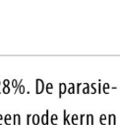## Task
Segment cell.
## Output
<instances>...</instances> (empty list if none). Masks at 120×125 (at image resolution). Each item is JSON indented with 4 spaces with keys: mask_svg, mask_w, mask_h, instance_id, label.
Returning a JSON list of instances; mask_svg holds the SVG:
<instances>
[{
    "mask_svg": "<svg viewBox=\"0 0 120 125\" xmlns=\"http://www.w3.org/2000/svg\"><path fill=\"white\" fill-rule=\"evenodd\" d=\"M2 83H3L4 86H9V85H10V80H9V79H4V80L2 81Z\"/></svg>",
    "mask_w": 120,
    "mask_h": 125,
    "instance_id": "603a6c76",
    "label": "cell"
},
{
    "mask_svg": "<svg viewBox=\"0 0 120 125\" xmlns=\"http://www.w3.org/2000/svg\"><path fill=\"white\" fill-rule=\"evenodd\" d=\"M22 82H23V79H21V80L19 81V83L17 84V87L15 88V92H14V94H17V92H18V88H19V86L22 84Z\"/></svg>",
    "mask_w": 120,
    "mask_h": 125,
    "instance_id": "cb8c5ba5",
    "label": "cell"
},
{
    "mask_svg": "<svg viewBox=\"0 0 120 125\" xmlns=\"http://www.w3.org/2000/svg\"><path fill=\"white\" fill-rule=\"evenodd\" d=\"M106 119H107V116H106L104 113H102V114L100 115V117H99V122H100V124H101V125H106Z\"/></svg>",
    "mask_w": 120,
    "mask_h": 125,
    "instance_id": "9a60e30c",
    "label": "cell"
},
{
    "mask_svg": "<svg viewBox=\"0 0 120 125\" xmlns=\"http://www.w3.org/2000/svg\"><path fill=\"white\" fill-rule=\"evenodd\" d=\"M70 118H71V123H73V125H78V123H77V121L79 120V115L78 114L75 113V114L71 115Z\"/></svg>",
    "mask_w": 120,
    "mask_h": 125,
    "instance_id": "7c38bea8",
    "label": "cell"
},
{
    "mask_svg": "<svg viewBox=\"0 0 120 125\" xmlns=\"http://www.w3.org/2000/svg\"><path fill=\"white\" fill-rule=\"evenodd\" d=\"M30 117H31V114L30 113L27 114V117H26V119H27V125H30Z\"/></svg>",
    "mask_w": 120,
    "mask_h": 125,
    "instance_id": "ffe728a7",
    "label": "cell"
},
{
    "mask_svg": "<svg viewBox=\"0 0 120 125\" xmlns=\"http://www.w3.org/2000/svg\"><path fill=\"white\" fill-rule=\"evenodd\" d=\"M2 93H3V94H9V93H10V85H9V86H3V88H2Z\"/></svg>",
    "mask_w": 120,
    "mask_h": 125,
    "instance_id": "e0dca14e",
    "label": "cell"
},
{
    "mask_svg": "<svg viewBox=\"0 0 120 125\" xmlns=\"http://www.w3.org/2000/svg\"><path fill=\"white\" fill-rule=\"evenodd\" d=\"M85 115L86 114H81V117H79V119H80V125H82L83 124V120H84V117H85Z\"/></svg>",
    "mask_w": 120,
    "mask_h": 125,
    "instance_id": "484cf974",
    "label": "cell"
},
{
    "mask_svg": "<svg viewBox=\"0 0 120 125\" xmlns=\"http://www.w3.org/2000/svg\"><path fill=\"white\" fill-rule=\"evenodd\" d=\"M81 85H82V83H78L77 84V94H80L81 93V91H80V89H81Z\"/></svg>",
    "mask_w": 120,
    "mask_h": 125,
    "instance_id": "d4e9b609",
    "label": "cell"
},
{
    "mask_svg": "<svg viewBox=\"0 0 120 125\" xmlns=\"http://www.w3.org/2000/svg\"><path fill=\"white\" fill-rule=\"evenodd\" d=\"M57 121H58V115L56 113H53L50 117V122L52 123V125H57Z\"/></svg>",
    "mask_w": 120,
    "mask_h": 125,
    "instance_id": "8fae6325",
    "label": "cell"
},
{
    "mask_svg": "<svg viewBox=\"0 0 120 125\" xmlns=\"http://www.w3.org/2000/svg\"><path fill=\"white\" fill-rule=\"evenodd\" d=\"M2 122H3V115L0 113V125H2Z\"/></svg>",
    "mask_w": 120,
    "mask_h": 125,
    "instance_id": "4316f807",
    "label": "cell"
},
{
    "mask_svg": "<svg viewBox=\"0 0 120 125\" xmlns=\"http://www.w3.org/2000/svg\"><path fill=\"white\" fill-rule=\"evenodd\" d=\"M63 123H64V125H71V122H70V114H68L67 113V110L66 109H64L63 110Z\"/></svg>",
    "mask_w": 120,
    "mask_h": 125,
    "instance_id": "5b68a950",
    "label": "cell"
},
{
    "mask_svg": "<svg viewBox=\"0 0 120 125\" xmlns=\"http://www.w3.org/2000/svg\"><path fill=\"white\" fill-rule=\"evenodd\" d=\"M90 87L92 88V93L91 94H96V92H97V90H96V83L95 82H93V83H91V85H90Z\"/></svg>",
    "mask_w": 120,
    "mask_h": 125,
    "instance_id": "ac0fdd59",
    "label": "cell"
},
{
    "mask_svg": "<svg viewBox=\"0 0 120 125\" xmlns=\"http://www.w3.org/2000/svg\"><path fill=\"white\" fill-rule=\"evenodd\" d=\"M44 88H45V90H46L47 94H52V93H53V85H52V83L48 82Z\"/></svg>",
    "mask_w": 120,
    "mask_h": 125,
    "instance_id": "30bf717a",
    "label": "cell"
},
{
    "mask_svg": "<svg viewBox=\"0 0 120 125\" xmlns=\"http://www.w3.org/2000/svg\"><path fill=\"white\" fill-rule=\"evenodd\" d=\"M69 85H70V87L67 89V91H68V93L69 94H75V88H76V86H75V84L74 83H69Z\"/></svg>",
    "mask_w": 120,
    "mask_h": 125,
    "instance_id": "5bb4252c",
    "label": "cell"
},
{
    "mask_svg": "<svg viewBox=\"0 0 120 125\" xmlns=\"http://www.w3.org/2000/svg\"><path fill=\"white\" fill-rule=\"evenodd\" d=\"M35 83H36V87H35V88H36V89H35L36 94H41V93L43 92V90H44V87H45L43 80H42L41 78H36Z\"/></svg>",
    "mask_w": 120,
    "mask_h": 125,
    "instance_id": "6da1fadb",
    "label": "cell"
},
{
    "mask_svg": "<svg viewBox=\"0 0 120 125\" xmlns=\"http://www.w3.org/2000/svg\"><path fill=\"white\" fill-rule=\"evenodd\" d=\"M11 84H12V87L13 88H16L17 87V84H18V80L17 79H13L12 82H11Z\"/></svg>",
    "mask_w": 120,
    "mask_h": 125,
    "instance_id": "44dd1931",
    "label": "cell"
},
{
    "mask_svg": "<svg viewBox=\"0 0 120 125\" xmlns=\"http://www.w3.org/2000/svg\"><path fill=\"white\" fill-rule=\"evenodd\" d=\"M0 86H1V80H0ZM0 94H2V92H0Z\"/></svg>",
    "mask_w": 120,
    "mask_h": 125,
    "instance_id": "83f0119b",
    "label": "cell"
},
{
    "mask_svg": "<svg viewBox=\"0 0 120 125\" xmlns=\"http://www.w3.org/2000/svg\"><path fill=\"white\" fill-rule=\"evenodd\" d=\"M84 85H85V87H84V89L82 90V92L84 93V94H90V85L88 84V83H83Z\"/></svg>",
    "mask_w": 120,
    "mask_h": 125,
    "instance_id": "2e32d148",
    "label": "cell"
},
{
    "mask_svg": "<svg viewBox=\"0 0 120 125\" xmlns=\"http://www.w3.org/2000/svg\"><path fill=\"white\" fill-rule=\"evenodd\" d=\"M31 122H32V124L33 125H38L39 124V122H40V117H39V115L37 114V113H35V114H31Z\"/></svg>",
    "mask_w": 120,
    "mask_h": 125,
    "instance_id": "52a82bcc",
    "label": "cell"
},
{
    "mask_svg": "<svg viewBox=\"0 0 120 125\" xmlns=\"http://www.w3.org/2000/svg\"><path fill=\"white\" fill-rule=\"evenodd\" d=\"M40 121H41L42 125H48L49 124V109H46L45 113L41 115Z\"/></svg>",
    "mask_w": 120,
    "mask_h": 125,
    "instance_id": "7a4b0ae2",
    "label": "cell"
},
{
    "mask_svg": "<svg viewBox=\"0 0 120 125\" xmlns=\"http://www.w3.org/2000/svg\"><path fill=\"white\" fill-rule=\"evenodd\" d=\"M110 86H109V83L105 82L103 85H101V90L104 92V94H108V90H109Z\"/></svg>",
    "mask_w": 120,
    "mask_h": 125,
    "instance_id": "4fadbf2b",
    "label": "cell"
},
{
    "mask_svg": "<svg viewBox=\"0 0 120 125\" xmlns=\"http://www.w3.org/2000/svg\"><path fill=\"white\" fill-rule=\"evenodd\" d=\"M11 120H12V115L7 113L5 116H3V121L5 122L6 125H11Z\"/></svg>",
    "mask_w": 120,
    "mask_h": 125,
    "instance_id": "9c48e42d",
    "label": "cell"
},
{
    "mask_svg": "<svg viewBox=\"0 0 120 125\" xmlns=\"http://www.w3.org/2000/svg\"><path fill=\"white\" fill-rule=\"evenodd\" d=\"M18 90H19V92H20V94H24V93H25V86H24L23 84H21V85L19 86V88H18Z\"/></svg>",
    "mask_w": 120,
    "mask_h": 125,
    "instance_id": "d6986e66",
    "label": "cell"
},
{
    "mask_svg": "<svg viewBox=\"0 0 120 125\" xmlns=\"http://www.w3.org/2000/svg\"><path fill=\"white\" fill-rule=\"evenodd\" d=\"M85 116H86V124L87 125H93V123H94L93 114L89 113V114H86Z\"/></svg>",
    "mask_w": 120,
    "mask_h": 125,
    "instance_id": "277c9868",
    "label": "cell"
},
{
    "mask_svg": "<svg viewBox=\"0 0 120 125\" xmlns=\"http://www.w3.org/2000/svg\"><path fill=\"white\" fill-rule=\"evenodd\" d=\"M67 92V85L63 82L59 83V98H62V96Z\"/></svg>",
    "mask_w": 120,
    "mask_h": 125,
    "instance_id": "3957f363",
    "label": "cell"
},
{
    "mask_svg": "<svg viewBox=\"0 0 120 125\" xmlns=\"http://www.w3.org/2000/svg\"><path fill=\"white\" fill-rule=\"evenodd\" d=\"M108 125H115L116 124V117L114 113H110L108 115Z\"/></svg>",
    "mask_w": 120,
    "mask_h": 125,
    "instance_id": "ba28073f",
    "label": "cell"
},
{
    "mask_svg": "<svg viewBox=\"0 0 120 125\" xmlns=\"http://www.w3.org/2000/svg\"><path fill=\"white\" fill-rule=\"evenodd\" d=\"M100 82H101V80L98 79V85H97V93L98 94L101 93V84H100Z\"/></svg>",
    "mask_w": 120,
    "mask_h": 125,
    "instance_id": "7402d4cb",
    "label": "cell"
},
{
    "mask_svg": "<svg viewBox=\"0 0 120 125\" xmlns=\"http://www.w3.org/2000/svg\"><path fill=\"white\" fill-rule=\"evenodd\" d=\"M13 124L14 125H21V115L19 113H15L13 116Z\"/></svg>",
    "mask_w": 120,
    "mask_h": 125,
    "instance_id": "8992f818",
    "label": "cell"
}]
</instances>
